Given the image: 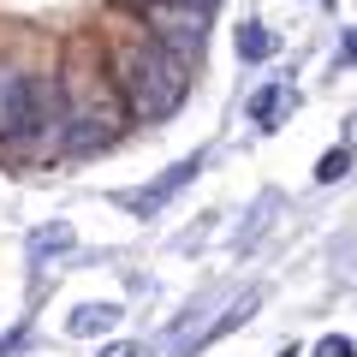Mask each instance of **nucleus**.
Wrapping results in <instances>:
<instances>
[{"label": "nucleus", "mask_w": 357, "mask_h": 357, "mask_svg": "<svg viewBox=\"0 0 357 357\" xmlns=\"http://www.w3.org/2000/svg\"><path fill=\"white\" fill-rule=\"evenodd\" d=\"M107 77L119 89L126 119H167V114H178L185 89H191L185 84V60H173L149 30L107 42Z\"/></svg>", "instance_id": "f257e3e1"}, {"label": "nucleus", "mask_w": 357, "mask_h": 357, "mask_svg": "<svg viewBox=\"0 0 357 357\" xmlns=\"http://www.w3.org/2000/svg\"><path fill=\"white\" fill-rule=\"evenodd\" d=\"M292 102H298L292 84H262V89H256V102H250V126H256V131H274Z\"/></svg>", "instance_id": "423d86ee"}, {"label": "nucleus", "mask_w": 357, "mask_h": 357, "mask_svg": "<svg viewBox=\"0 0 357 357\" xmlns=\"http://www.w3.org/2000/svg\"><path fill=\"white\" fill-rule=\"evenodd\" d=\"M42 131V84L24 72H0V143L24 149Z\"/></svg>", "instance_id": "20e7f679"}, {"label": "nucleus", "mask_w": 357, "mask_h": 357, "mask_svg": "<svg viewBox=\"0 0 357 357\" xmlns=\"http://www.w3.org/2000/svg\"><path fill=\"white\" fill-rule=\"evenodd\" d=\"M131 13L143 18V30H149L173 60H191V54L203 48L208 18H215V0H131Z\"/></svg>", "instance_id": "7ed1b4c3"}, {"label": "nucleus", "mask_w": 357, "mask_h": 357, "mask_svg": "<svg viewBox=\"0 0 357 357\" xmlns=\"http://www.w3.org/2000/svg\"><path fill=\"white\" fill-rule=\"evenodd\" d=\"M197 173H203V155H185L178 167H167V173L155 178L149 191H131V197H126V208H137V215H155V208H167V203H173V197L197 178Z\"/></svg>", "instance_id": "39448f33"}, {"label": "nucleus", "mask_w": 357, "mask_h": 357, "mask_svg": "<svg viewBox=\"0 0 357 357\" xmlns=\"http://www.w3.org/2000/svg\"><path fill=\"white\" fill-rule=\"evenodd\" d=\"M274 48H280V42L268 36L262 24H244L238 30V60H274Z\"/></svg>", "instance_id": "1a4fd4ad"}, {"label": "nucleus", "mask_w": 357, "mask_h": 357, "mask_svg": "<svg viewBox=\"0 0 357 357\" xmlns=\"http://www.w3.org/2000/svg\"><path fill=\"white\" fill-rule=\"evenodd\" d=\"M119 321V304H77L72 310V333L77 340H96V333H107Z\"/></svg>", "instance_id": "0eeeda50"}, {"label": "nucleus", "mask_w": 357, "mask_h": 357, "mask_svg": "<svg viewBox=\"0 0 357 357\" xmlns=\"http://www.w3.org/2000/svg\"><path fill=\"white\" fill-rule=\"evenodd\" d=\"M345 167H351V149H345V143H340V149H328V155H321V167H316V178H321V185H333V178H340Z\"/></svg>", "instance_id": "9d476101"}, {"label": "nucleus", "mask_w": 357, "mask_h": 357, "mask_svg": "<svg viewBox=\"0 0 357 357\" xmlns=\"http://www.w3.org/2000/svg\"><path fill=\"white\" fill-rule=\"evenodd\" d=\"M102 357H137V345H107Z\"/></svg>", "instance_id": "ddd939ff"}, {"label": "nucleus", "mask_w": 357, "mask_h": 357, "mask_svg": "<svg viewBox=\"0 0 357 357\" xmlns=\"http://www.w3.org/2000/svg\"><path fill=\"white\" fill-rule=\"evenodd\" d=\"M316 357H357V345L345 333H328V340H316Z\"/></svg>", "instance_id": "9b49d317"}, {"label": "nucleus", "mask_w": 357, "mask_h": 357, "mask_svg": "<svg viewBox=\"0 0 357 357\" xmlns=\"http://www.w3.org/2000/svg\"><path fill=\"white\" fill-rule=\"evenodd\" d=\"M340 60H345V66H357V30H345V42H340Z\"/></svg>", "instance_id": "f8f14e48"}, {"label": "nucleus", "mask_w": 357, "mask_h": 357, "mask_svg": "<svg viewBox=\"0 0 357 357\" xmlns=\"http://www.w3.org/2000/svg\"><path fill=\"white\" fill-rule=\"evenodd\" d=\"M72 244H77V232H72V227H66V220H60V227H42L36 238H30V256H36V262H48V256L72 250Z\"/></svg>", "instance_id": "6e6552de"}, {"label": "nucleus", "mask_w": 357, "mask_h": 357, "mask_svg": "<svg viewBox=\"0 0 357 357\" xmlns=\"http://www.w3.org/2000/svg\"><path fill=\"white\" fill-rule=\"evenodd\" d=\"M60 102H66V149H102V143H114L119 126H126L119 89H114V77H107V54H96V48H77L72 60H66Z\"/></svg>", "instance_id": "f03ea898"}]
</instances>
